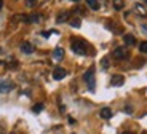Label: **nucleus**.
I'll use <instances>...</instances> for the list:
<instances>
[{"mask_svg":"<svg viewBox=\"0 0 147 134\" xmlns=\"http://www.w3.org/2000/svg\"><path fill=\"white\" fill-rule=\"evenodd\" d=\"M13 88H15V83L10 81V80H2L0 81V93H10Z\"/></svg>","mask_w":147,"mask_h":134,"instance_id":"423d86ee","label":"nucleus"},{"mask_svg":"<svg viewBox=\"0 0 147 134\" xmlns=\"http://www.w3.org/2000/svg\"><path fill=\"white\" fill-rule=\"evenodd\" d=\"M69 123H70V125H75V120H74L72 116H69Z\"/></svg>","mask_w":147,"mask_h":134,"instance_id":"393cba45","label":"nucleus"},{"mask_svg":"<svg viewBox=\"0 0 147 134\" xmlns=\"http://www.w3.org/2000/svg\"><path fill=\"white\" fill-rule=\"evenodd\" d=\"M106 27L109 30H112L114 34H117V35H120L121 32H123V29H121V26L118 24L115 19H107V22H106Z\"/></svg>","mask_w":147,"mask_h":134,"instance_id":"20e7f679","label":"nucleus"},{"mask_svg":"<svg viewBox=\"0 0 147 134\" xmlns=\"http://www.w3.org/2000/svg\"><path fill=\"white\" fill-rule=\"evenodd\" d=\"M99 115H101V118H104V120H109V118H112V115H114V112H112V109H110V107H104V109H101Z\"/></svg>","mask_w":147,"mask_h":134,"instance_id":"f8f14e48","label":"nucleus"},{"mask_svg":"<svg viewBox=\"0 0 147 134\" xmlns=\"http://www.w3.org/2000/svg\"><path fill=\"white\" fill-rule=\"evenodd\" d=\"M64 55H66L64 48H56V50L53 51V59H55V61H63Z\"/></svg>","mask_w":147,"mask_h":134,"instance_id":"9d476101","label":"nucleus"},{"mask_svg":"<svg viewBox=\"0 0 147 134\" xmlns=\"http://www.w3.org/2000/svg\"><path fill=\"white\" fill-rule=\"evenodd\" d=\"M37 5H38V0H26V7H29V8H34Z\"/></svg>","mask_w":147,"mask_h":134,"instance_id":"6ab92c4d","label":"nucleus"},{"mask_svg":"<svg viewBox=\"0 0 147 134\" xmlns=\"http://www.w3.org/2000/svg\"><path fill=\"white\" fill-rule=\"evenodd\" d=\"M69 24L72 27H80L82 21H80V18H72V19H69Z\"/></svg>","mask_w":147,"mask_h":134,"instance_id":"dca6fc26","label":"nucleus"},{"mask_svg":"<svg viewBox=\"0 0 147 134\" xmlns=\"http://www.w3.org/2000/svg\"><path fill=\"white\" fill-rule=\"evenodd\" d=\"M21 51L26 53V55H32L34 51H35V46L32 43H29V42H24V43H21Z\"/></svg>","mask_w":147,"mask_h":134,"instance_id":"6e6552de","label":"nucleus"},{"mask_svg":"<svg viewBox=\"0 0 147 134\" xmlns=\"http://www.w3.org/2000/svg\"><path fill=\"white\" fill-rule=\"evenodd\" d=\"M75 13H80V15H85V10H82V8H75Z\"/></svg>","mask_w":147,"mask_h":134,"instance_id":"b1692460","label":"nucleus"},{"mask_svg":"<svg viewBox=\"0 0 147 134\" xmlns=\"http://www.w3.org/2000/svg\"><path fill=\"white\" fill-rule=\"evenodd\" d=\"M133 11H134L136 15H139L141 18H146L147 16V8L144 7V3H139V2L133 5Z\"/></svg>","mask_w":147,"mask_h":134,"instance_id":"39448f33","label":"nucleus"},{"mask_svg":"<svg viewBox=\"0 0 147 134\" xmlns=\"http://www.w3.org/2000/svg\"><path fill=\"white\" fill-rule=\"evenodd\" d=\"M70 134H74V133H70Z\"/></svg>","mask_w":147,"mask_h":134,"instance_id":"7c9ffc66","label":"nucleus"},{"mask_svg":"<svg viewBox=\"0 0 147 134\" xmlns=\"http://www.w3.org/2000/svg\"><path fill=\"white\" fill-rule=\"evenodd\" d=\"M40 18H42L40 15H30L29 16V22H38V21H40Z\"/></svg>","mask_w":147,"mask_h":134,"instance_id":"aec40b11","label":"nucleus"},{"mask_svg":"<svg viewBox=\"0 0 147 134\" xmlns=\"http://www.w3.org/2000/svg\"><path fill=\"white\" fill-rule=\"evenodd\" d=\"M69 18H70V13L69 11H61L58 15V18H56V22H66V21H69Z\"/></svg>","mask_w":147,"mask_h":134,"instance_id":"ddd939ff","label":"nucleus"},{"mask_svg":"<svg viewBox=\"0 0 147 134\" xmlns=\"http://www.w3.org/2000/svg\"><path fill=\"white\" fill-rule=\"evenodd\" d=\"M121 134H134V133H131V131H125V133H121Z\"/></svg>","mask_w":147,"mask_h":134,"instance_id":"bb28decb","label":"nucleus"},{"mask_svg":"<svg viewBox=\"0 0 147 134\" xmlns=\"http://www.w3.org/2000/svg\"><path fill=\"white\" fill-rule=\"evenodd\" d=\"M86 5H88L91 10H94V11L99 10V2H98V0H86Z\"/></svg>","mask_w":147,"mask_h":134,"instance_id":"4468645a","label":"nucleus"},{"mask_svg":"<svg viewBox=\"0 0 147 134\" xmlns=\"http://www.w3.org/2000/svg\"><path fill=\"white\" fill-rule=\"evenodd\" d=\"M112 5H114V8L117 11H120V10H123V7H125V0H114Z\"/></svg>","mask_w":147,"mask_h":134,"instance_id":"2eb2a0df","label":"nucleus"},{"mask_svg":"<svg viewBox=\"0 0 147 134\" xmlns=\"http://www.w3.org/2000/svg\"><path fill=\"white\" fill-rule=\"evenodd\" d=\"M101 65H102V69H104V70L109 69V65H110L109 59H107V58H102V61H101Z\"/></svg>","mask_w":147,"mask_h":134,"instance_id":"412c9836","label":"nucleus"},{"mask_svg":"<svg viewBox=\"0 0 147 134\" xmlns=\"http://www.w3.org/2000/svg\"><path fill=\"white\" fill-rule=\"evenodd\" d=\"M112 58L117 59V61H125V59L129 58V51L126 46H117L114 51H112Z\"/></svg>","mask_w":147,"mask_h":134,"instance_id":"f03ea898","label":"nucleus"},{"mask_svg":"<svg viewBox=\"0 0 147 134\" xmlns=\"http://www.w3.org/2000/svg\"><path fill=\"white\" fill-rule=\"evenodd\" d=\"M72 2H78V0H72Z\"/></svg>","mask_w":147,"mask_h":134,"instance_id":"c756f323","label":"nucleus"},{"mask_svg":"<svg viewBox=\"0 0 147 134\" xmlns=\"http://www.w3.org/2000/svg\"><path fill=\"white\" fill-rule=\"evenodd\" d=\"M125 112H126V113H133V109H131V105H126V107H125Z\"/></svg>","mask_w":147,"mask_h":134,"instance_id":"5701e85b","label":"nucleus"},{"mask_svg":"<svg viewBox=\"0 0 147 134\" xmlns=\"http://www.w3.org/2000/svg\"><path fill=\"white\" fill-rule=\"evenodd\" d=\"M123 42H125V45H128V46H133V45H136V37L131 35V34H125L123 35Z\"/></svg>","mask_w":147,"mask_h":134,"instance_id":"9b49d317","label":"nucleus"},{"mask_svg":"<svg viewBox=\"0 0 147 134\" xmlns=\"http://www.w3.org/2000/svg\"><path fill=\"white\" fill-rule=\"evenodd\" d=\"M0 134H7V125L3 121H0Z\"/></svg>","mask_w":147,"mask_h":134,"instance_id":"4be33fe9","label":"nucleus"},{"mask_svg":"<svg viewBox=\"0 0 147 134\" xmlns=\"http://www.w3.org/2000/svg\"><path fill=\"white\" fill-rule=\"evenodd\" d=\"M32 110H34V113H40L42 110H43V104H42V102H40V104H35L32 107Z\"/></svg>","mask_w":147,"mask_h":134,"instance_id":"f3484780","label":"nucleus"},{"mask_svg":"<svg viewBox=\"0 0 147 134\" xmlns=\"http://www.w3.org/2000/svg\"><path fill=\"white\" fill-rule=\"evenodd\" d=\"M3 8V0H0V10Z\"/></svg>","mask_w":147,"mask_h":134,"instance_id":"a878e982","label":"nucleus"},{"mask_svg":"<svg viewBox=\"0 0 147 134\" xmlns=\"http://www.w3.org/2000/svg\"><path fill=\"white\" fill-rule=\"evenodd\" d=\"M110 83H112V86H121V85L125 83V77L123 75H114L110 78Z\"/></svg>","mask_w":147,"mask_h":134,"instance_id":"1a4fd4ad","label":"nucleus"},{"mask_svg":"<svg viewBox=\"0 0 147 134\" xmlns=\"http://www.w3.org/2000/svg\"><path fill=\"white\" fill-rule=\"evenodd\" d=\"M83 80L88 83L90 91H94V69H93V67L83 73Z\"/></svg>","mask_w":147,"mask_h":134,"instance_id":"7ed1b4c3","label":"nucleus"},{"mask_svg":"<svg viewBox=\"0 0 147 134\" xmlns=\"http://www.w3.org/2000/svg\"><path fill=\"white\" fill-rule=\"evenodd\" d=\"M142 3H146V5H147V0H142Z\"/></svg>","mask_w":147,"mask_h":134,"instance_id":"c85d7f7f","label":"nucleus"},{"mask_svg":"<svg viewBox=\"0 0 147 134\" xmlns=\"http://www.w3.org/2000/svg\"><path fill=\"white\" fill-rule=\"evenodd\" d=\"M70 48H72L74 53H77L80 56H85L88 53V48H86V43L83 40H78V38H72L70 40Z\"/></svg>","mask_w":147,"mask_h":134,"instance_id":"f257e3e1","label":"nucleus"},{"mask_svg":"<svg viewBox=\"0 0 147 134\" xmlns=\"http://www.w3.org/2000/svg\"><path fill=\"white\" fill-rule=\"evenodd\" d=\"M10 134H19V133H16V131H13V133H10Z\"/></svg>","mask_w":147,"mask_h":134,"instance_id":"cd10ccee","label":"nucleus"},{"mask_svg":"<svg viewBox=\"0 0 147 134\" xmlns=\"http://www.w3.org/2000/svg\"><path fill=\"white\" fill-rule=\"evenodd\" d=\"M66 75H67V70L63 69V67H56V69L53 70V78L55 80H63Z\"/></svg>","mask_w":147,"mask_h":134,"instance_id":"0eeeda50","label":"nucleus"},{"mask_svg":"<svg viewBox=\"0 0 147 134\" xmlns=\"http://www.w3.org/2000/svg\"><path fill=\"white\" fill-rule=\"evenodd\" d=\"M139 51L144 53V55H147V42H141L139 43Z\"/></svg>","mask_w":147,"mask_h":134,"instance_id":"a211bd4d","label":"nucleus"}]
</instances>
